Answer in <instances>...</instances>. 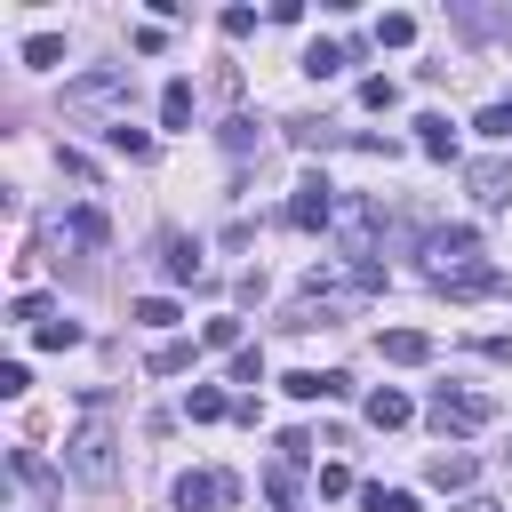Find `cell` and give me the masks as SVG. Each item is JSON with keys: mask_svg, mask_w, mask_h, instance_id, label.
Instances as JSON below:
<instances>
[{"mask_svg": "<svg viewBox=\"0 0 512 512\" xmlns=\"http://www.w3.org/2000/svg\"><path fill=\"white\" fill-rule=\"evenodd\" d=\"M408 416H416V408H408V392H392V384H384V392H368V424H376V432H400Z\"/></svg>", "mask_w": 512, "mask_h": 512, "instance_id": "obj_12", "label": "cell"}, {"mask_svg": "<svg viewBox=\"0 0 512 512\" xmlns=\"http://www.w3.org/2000/svg\"><path fill=\"white\" fill-rule=\"evenodd\" d=\"M360 104H368V112H392V104H400V88H392L384 72H368V80H360Z\"/></svg>", "mask_w": 512, "mask_h": 512, "instance_id": "obj_25", "label": "cell"}, {"mask_svg": "<svg viewBox=\"0 0 512 512\" xmlns=\"http://www.w3.org/2000/svg\"><path fill=\"white\" fill-rule=\"evenodd\" d=\"M472 264H480V232H472V224H440V232H432V272L456 280V272H472Z\"/></svg>", "mask_w": 512, "mask_h": 512, "instance_id": "obj_5", "label": "cell"}, {"mask_svg": "<svg viewBox=\"0 0 512 512\" xmlns=\"http://www.w3.org/2000/svg\"><path fill=\"white\" fill-rule=\"evenodd\" d=\"M232 504H240L232 472H184L176 480V512H232Z\"/></svg>", "mask_w": 512, "mask_h": 512, "instance_id": "obj_4", "label": "cell"}, {"mask_svg": "<svg viewBox=\"0 0 512 512\" xmlns=\"http://www.w3.org/2000/svg\"><path fill=\"white\" fill-rule=\"evenodd\" d=\"M72 240H88V248H96V240H104V216H96V208H80V216H72Z\"/></svg>", "mask_w": 512, "mask_h": 512, "instance_id": "obj_33", "label": "cell"}, {"mask_svg": "<svg viewBox=\"0 0 512 512\" xmlns=\"http://www.w3.org/2000/svg\"><path fill=\"white\" fill-rule=\"evenodd\" d=\"M16 320H24V328H40V320H56V312H48V296H16Z\"/></svg>", "mask_w": 512, "mask_h": 512, "instance_id": "obj_34", "label": "cell"}, {"mask_svg": "<svg viewBox=\"0 0 512 512\" xmlns=\"http://www.w3.org/2000/svg\"><path fill=\"white\" fill-rule=\"evenodd\" d=\"M160 272H168V280H200V240L160 232Z\"/></svg>", "mask_w": 512, "mask_h": 512, "instance_id": "obj_11", "label": "cell"}, {"mask_svg": "<svg viewBox=\"0 0 512 512\" xmlns=\"http://www.w3.org/2000/svg\"><path fill=\"white\" fill-rule=\"evenodd\" d=\"M184 416H192V424H216V416H232V400H224L216 384H192V392H184Z\"/></svg>", "mask_w": 512, "mask_h": 512, "instance_id": "obj_18", "label": "cell"}, {"mask_svg": "<svg viewBox=\"0 0 512 512\" xmlns=\"http://www.w3.org/2000/svg\"><path fill=\"white\" fill-rule=\"evenodd\" d=\"M192 360H200V344H192V336H168V344L152 352V376H184Z\"/></svg>", "mask_w": 512, "mask_h": 512, "instance_id": "obj_17", "label": "cell"}, {"mask_svg": "<svg viewBox=\"0 0 512 512\" xmlns=\"http://www.w3.org/2000/svg\"><path fill=\"white\" fill-rule=\"evenodd\" d=\"M104 144H112L120 160H152V136H144L136 120H112V128H104Z\"/></svg>", "mask_w": 512, "mask_h": 512, "instance_id": "obj_15", "label": "cell"}, {"mask_svg": "<svg viewBox=\"0 0 512 512\" xmlns=\"http://www.w3.org/2000/svg\"><path fill=\"white\" fill-rule=\"evenodd\" d=\"M8 464H16V480H24V488H56V472H48V464H40V456H32V448H16V456H8Z\"/></svg>", "mask_w": 512, "mask_h": 512, "instance_id": "obj_26", "label": "cell"}, {"mask_svg": "<svg viewBox=\"0 0 512 512\" xmlns=\"http://www.w3.org/2000/svg\"><path fill=\"white\" fill-rule=\"evenodd\" d=\"M424 416H432V432L464 440V432H488V424H496V400H488V392H464V384H440V392L424 400Z\"/></svg>", "mask_w": 512, "mask_h": 512, "instance_id": "obj_2", "label": "cell"}, {"mask_svg": "<svg viewBox=\"0 0 512 512\" xmlns=\"http://www.w3.org/2000/svg\"><path fill=\"white\" fill-rule=\"evenodd\" d=\"M0 392L24 400V392H32V368H24V360H0Z\"/></svg>", "mask_w": 512, "mask_h": 512, "instance_id": "obj_29", "label": "cell"}, {"mask_svg": "<svg viewBox=\"0 0 512 512\" xmlns=\"http://www.w3.org/2000/svg\"><path fill=\"white\" fill-rule=\"evenodd\" d=\"M472 352H480V360H496V368H512V336H472Z\"/></svg>", "mask_w": 512, "mask_h": 512, "instance_id": "obj_32", "label": "cell"}, {"mask_svg": "<svg viewBox=\"0 0 512 512\" xmlns=\"http://www.w3.org/2000/svg\"><path fill=\"white\" fill-rule=\"evenodd\" d=\"M200 344H208V352H240V320H232V312H216V320L200 328Z\"/></svg>", "mask_w": 512, "mask_h": 512, "instance_id": "obj_24", "label": "cell"}, {"mask_svg": "<svg viewBox=\"0 0 512 512\" xmlns=\"http://www.w3.org/2000/svg\"><path fill=\"white\" fill-rule=\"evenodd\" d=\"M64 472H72L80 488H112V480H120V440H112V408H104V392H88L80 432L64 440Z\"/></svg>", "mask_w": 512, "mask_h": 512, "instance_id": "obj_1", "label": "cell"}, {"mask_svg": "<svg viewBox=\"0 0 512 512\" xmlns=\"http://www.w3.org/2000/svg\"><path fill=\"white\" fill-rule=\"evenodd\" d=\"M24 64H32V72H56V64H64V32H32V40H24Z\"/></svg>", "mask_w": 512, "mask_h": 512, "instance_id": "obj_20", "label": "cell"}, {"mask_svg": "<svg viewBox=\"0 0 512 512\" xmlns=\"http://www.w3.org/2000/svg\"><path fill=\"white\" fill-rule=\"evenodd\" d=\"M464 184H472V200H480V208H504V200H512V160H472V168H464Z\"/></svg>", "mask_w": 512, "mask_h": 512, "instance_id": "obj_8", "label": "cell"}, {"mask_svg": "<svg viewBox=\"0 0 512 512\" xmlns=\"http://www.w3.org/2000/svg\"><path fill=\"white\" fill-rule=\"evenodd\" d=\"M360 504H368V512H416L408 488H360Z\"/></svg>", "mask_w": 512, "mask_h": 512, "instance_id": "obj_27", "label": "cell"}, {"mask_svg": "<svg viewBox=\"0 0 512 512\" xmlns=\"http://www.w3.org/2000/svg\"><path fill=\"white\" fill-rule=\"evenodd\" d=\"M232 384H264V352L240 344V352H232Z\"/></svg>", "mask_w": 512, "mask_h": 512, "instance_id": "obj_28", "label": "cell"}, {"mask_svg": "<svg viewBox=\"0 0 512 512\" xmlns=\"http://www.w3.org/2000/svg\"><path fill=\"white\" fill-rule=\"evenodd\" d=\"M376 352H384L392 368H424V360H432V336H424V328H384Z\"/></svg>", "mask_w": 512, "mask_h": 512, "instance_id": "obj_10", "label": "cell"}, {"mask_svg": "<svg viewBox=\"0 0 512 512\" xmlns=\"http://www.w3.org/2000/svg\"><path fill=\"white\" fill-rule=\"evenodd\" d=\"M216 24H224V40H248V32H256V8H224Z\"/></svg>", "mask_w": 512, "mask_h": 512, "instance_id": "obj_30", "label": "cell"}, {"mask_svg": "<svg viewBox=\"0 0 512 512\" xmlns=\"http://www.w3.org/2000/svg\"><path fill=\"white\" fill-rule=\"evenodd\" d=\"M416 144H424L432 160H448V152H456V128H448V112H424V120H416Z\"/></svg>", "mask_w": 512, "mask_h": 512, "instance_id": "obj_14", "label": "cell"}, {"mask_svg": "<svg viewBox=\"0 0 512 512\" xmlns=\"http://www.w3.org/2000/svg\"><path fill=\"white\" fill-rule=\"evenodd\" d=\"M440 296H448V304H480V296H512V280H504L496 264H472V272L440 280Z\"/></svg>", "mask_w": 512, "mask_h": 512, "instance_id": "obj_7", "label": "cell"}, {"mask_svg": "<svg viewBox=\"0 0 512 512\" xmlns=\"http://www.w3.org/2000/svg\"><path fill=\"white\" fill-rule=\"evenodd\" d=\"M304 72H312V80H336V72H344V48H336V40H312V48H304Z\"/></svg>", "mask_w": 512, "mask_h": 512, "instance_id": "obj_21", "label": "cell"}, {"mask_svg": "<svg viewBox=\"0 0 512 512\" xmlns=\"http://www.w3.org/2000/svg\"><path fill=\"white\" fill-rule=\"evenodd\" d=\"M120 104H128V72H80V80H64V112H120Z\"/></svg>", "mask_w": 512, "mask_h": 512, "instance_id": "obj_3", "label": "cell"}, {"mask_svg": "<svg viewBox=\"0 0 512 512\" xmlns=\"http://www.w3.org/2000/svg\"><path fill=\"white\" fill-rule=\"evenodd\" d=\"M408 40H416V16H400V8L376 16V48H408Z\"/></svg>", "mask_w": 512, "mask_h": 512, "instance_id": "obj_22", "label": "cell"}, {"mask_svg": "<svg viewBox=\"0 0 512 512\" xmlns=\"http://www.w3.org/2000/svg\"><path fill=\"white\" fill-rule=\"evenodd\" d=\"M280 392L288 400H344V368H288Z\"/></svg>", "mask_w": 512, "mask_h": 512, "instance_id": "obj_9", "label": "cell"}, {"mask_svg": "<svg viewBox=\"0 0 512 512\" xmlns=\"http://www.w3.org/2000/svg\"><path fill=\"white\" fill-rule=\"evenodd\" d=\"M328 216H336V184H328V176H304V184L288 192V224H296V232H320Z\"/></svg>", "mask_w": 512, "mask_h": 512, "instance_id": "obj_6", "label": "cell"}, {"mask_svg": "<svg viewBox=\"0 0 512 512\" xmlns=\"http://www.w3.org/2000/svg\"><path fill=\"white\" fill-rule=\"evenodd\" d=\"M472 128H480V136H512V104H488Z\"/></svg>", "mask_w": 512, "mask_h": 512, "instance_id": "obj_31", "label": "cell"}, {"mask_svg": "<svg viewBox=\"0 0 512 512\" xmlns=\"http://www.w3.org/2000/svg\"><path fill=\"white\" fill-rule=\"evenodd\" d=\"M320 496H352V472L344 464H320Z\"/></svg>", "mask_w": 512, "mask_h": 512, "instance_id": "obj_35", "label": "cell"}, {"mask_svg": "<svg viewBox=\"0 0 512 512\" xmlns=\"http://www.w3.org/2000/svg\"><path fill=\"white\" fill-rule=\"evenodd\" d=\"M32 336H40V352H72L80 344V320H40Z\"/></svg>", "mask_w": 512, "mask_h": 512, "instance_id": "obj_23", "label": "cell"}, {"mask_svg": "<svg viewBox=\"0 0 512 512\" xmlns=\"http://www.w3.org/2000/svg\"><path fill=\"white\" fill-rule=\"evenodd\" d=\"M128 320H136V328H176L184 312H176V296H136V304H128Z\"/></svg>", "mask_w": 512, "mask_h": 512, "instance_id": "obj_16", "label": "cell"}, {"mask_svg": "<svg viewBox=\"0 0 512 512\" xmlns=\"http://www.w3.org/2000/svg\"><path fill=\"white\" fill-rule=\"evenodd\" d=\"M160 128H192V80H168L160 88Z\"/></svg>", "mask_w": 512, "mask_h": 512, "instance_id": "obj_13", "label": "cell"}, {"mask_svg": "<svg viewBox=\"0 0 512 512\" xmlns=\"http://www.w3.org/2000/svg\"><path fill=\"white\" fill-rule=\"evenodd\" d=\"M456 512H504V504H496V496H464Z\"/></svg>", "mask_w": 512, "mask_h": 512, "instance_id": "obj_36", "label": "cell"}, {"mask_svg": "<svg viewBox=\"0 0 512 512\" xmlns=\"http://www.w3.org/2000/svg\"><path fill=\"white\" fill-rule=\"evenodd\" d=\"M432 488H472V456L464 448H440L432 456Z\"/></svg>", "mask_w": 512, "mask_h": 512, "instance_id": "obj_19", "label": "cell"}]
</instances>
